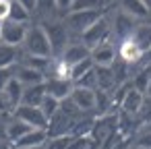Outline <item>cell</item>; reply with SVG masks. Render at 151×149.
<instances>
[{"label":"cell","instance_id":"6da1fadb","mask_svg":"<svg viewBox=\"0 0 151 149\" xmlns=\"http://www.w3.org/2000/svg\"><path fill=\"white\" fill-rule=\"evenodd\" d=\"M23 48H25V54H29V56L54 58V52H52V46H50V40H48V33H46L44 25L29 27L27 37L23 42Z\"/></svg>","mask_w":151,"mask_h":149},{"label":"cell","instance_id":"7a4b0ae2","mask_svg":"<svg viewBox=\"0 0 151 149\" xmlns=\"http://www.w3.org/2000/svg\"><path fill=\"white\" fill-rule=\"evenodd\" d=\"M44 29L48 33L54 56H62V52L70 44V29H68L66 21L64 23L62 21H48V23H44Z\"/></svg>","mask_w":151,"mask_h":149},{"label":"cell","instance_id":"3957f363","mask_svg":"<svg viewBox=\"0 0 151 149\" xmlns=\"http://www.w3.org/2000/svg\"><path fill=\"white\" fill-rule=\"evenodd\" d=\"M110 33H112L110 21H108L106 17H101V19H97V21H95L87 31H83V33H81V42L91 50V48H95V46H99V44L108 42Z\"/></svg>","mask_w":151,"mask_h":149},{"label":"cell","instance_id":"277c9868","mask_svg":"<svg viewBox=\"0 0 151 149\" xmlns=\"http://www.w3.org/2000/svg\"><path fill=\"white\" fill-rule=\"evenodd\" d=\"M104 15H101V11H68V15H66V25H68V29L70 31H75V33H83V31H87L97 19H101Z\"/></svg>","mask_w":151,"mask_h":149},{"label":"cell","instance_id":"5b68a950","mask_svg":"<svg viewBox=\"0 0 151 149\" xmlns=\"http://www.w3.org/2000/svg\"><path fill=\"white\" fill-rule=\"evenodd\" d=\"M13 116L23 120L25 124H29L33 128H48V122H50L40 106H25V104H21V106L15 108Z\"/></svg>","mask_w":151,"mask_h":149},{"label":"cell","instance_id":"8992f818","mask_svg":"<svg viewBox=\"0 0 151 149\" xmlns=\"http://www.w3.org/2000/svg\"><path fill=\"white\" fill-rule=\"evenodd\" d=\"M27 23H15V21H2V44H9V46H15V48H21L25 37H27Z\"/></svg>","mask_w":151,"mask_h":149},{"label":"cell","instance_id":"52a82bcc","mask_svg":"<svg viewBox=\"0 0 151 149\" xmlns=\"http://www.w3.org/2000/svg\"><path fill=\"white\" fill-rule=\"evenodd\" d=\"M70 99L75 101V106H77L81 112L95 110V89L75 85V87H73V91H70Z\"/></svg>","mask_w":151,"mask_h":149},{"label":"cell","instance_id":"ba28073f","mask_svg":"<svg viewBox=\"0 0 151 149\" xmlns=\"http://www.w3.org/2000/svg\"><path fill=\"white\" fill-rule=\"evenodd\" d=\"M15 79H19L23 83V87H31V85H40V83H46V75L37 68H31L29 64L21 62L15 66Z\"/></svg>","mask_w":151,"mask_h":149},{"label":"cell","instance_id":"9c48e42d","mask_svg":"<svg viewBox=\"0 0 151 149\" xmlns=\"http://www.w3.org/2000/svg\"><path fill=\"white\" fill-rule=\"evenodd\" d=\"M116 58H118V50L108 42L91 48V60L95 62V66H112Z\"/></svg>","mask_w":151,"mask_h":149},{"label":"cell","instance_id":"30bf717a","mask_svg":"<svg viewBox=\"0 0 151 149\" xmlns=\"http://www.w3.org/2000/svg\"><path fill=\"white\" fill-rule=\"evenodd\" d=\"M143 101H145V93L137 91V89L132 87V83H130L128 91L124 93V97L120 99L118 106H120V112H126V114H130V116H137V112L141 110Z\"/></svg>","mask_w":151,"mask_h":149},{"label":"cell","instance_id":"8fae6325","mask_svg":"<svg viewBox=\"0 0 151 149\" xmlns=\"http://www.w3.org/2000/svg\"><path fill=\"white\" fill-rule=\"evenodd\" d=\"M44 85H46V93L58 97L60 101L66 99V97H70V91H73V87H75V83H73L70 79H56V77L46 79Z\"/></svg>","mask_w":151,"mask_h":149},{"label":"cell","instance_id":"7c38bea8","mask_svg":"<svg viewBox=\"0 0 151 149\" xmlns=\"http://www.w3.org/2000/svg\"><path fill=\"white\" fill-rule=\"evenodd\" d=\"M48 139H50L48 128H33V130H29L25 137H21L13 147H19V149H33V147H42V145H46Z\"/></svg>","mask_w":151,"mask_h":149},{"label":"cell","instance_id":"4fadbf2b","mask_svg":"<svg viewBox=\"0 0 151 149\" xmlns=\"http://www.w3.org/2000/svg\"><path fill=\"white\" fill-rule=\"evenodd\" d=\"M91 56V50L83 44V42H70L68 46H66V50L62 52V60L68 64V66H73V64H77V62H81V60H85V58H89Z\"/></svg>","mask_w":151,"mask_h":149},{"label":"cell","instance_id":"5bb4252c","mask_svg":"<svg viewBox=\"0 0 151 149\" xmlns=\"http://www.w3.org/2000/svg\"><path fill=\"white\" fill-rule=\"evenodd\" d=\"M134 27H137L134 19H132L130 15H126L124 11H120V15H118V17H116V21H114L112 33H114V35L120 40V42H124V40H128V37L132 35Z\"/></svg>","mask_w":151,"mask_h":149},{"label":"cell","instance_id":"9a60e30c","mask_svg":"<svg viewBox=\"0 0 151 149\" xmlns=\"http://www.w3.org/2000/svg\"><path fill=\"white\" fill-rule=\"evenodd\" d=\"M120 9L132 19H147L151 15V9L143 0H120Z\"/></svg>","mask_w":151,"mask_h":149},{"label":"cell","instance_id":"2e32d148","mask_svg":"<svg viewBox=\"0 0 151 149\" xmlns=\"http://www.w3.org/2000/svg\"><path fill=\"white\" fill-rule=\"evenodd\" d=\"M29 130H33V126H29V124H25L23 120H19V118H15L13 116V120H6V130H4V135H6V139L15 145L21 137H25Z\"/></svg>","mask_w":151,"mask_h":149},{"label":"cell","instance_id":"e0dca14e","mask_svg":"<svg viewBox=\"0 0 151 149\" xmlns=\"http://www.w3.org/2000/svg\"><path fill=\"white\" fill-rule=\"evenodd\" d=\"M130 40H132V44L145 54V52L151 48V25H149V23L137 25L134 31H132V35H130Z\"/></svg>","mask_w":151,"mask_h":149},{"label":"cell","instance_id":"ac0fdd59","mask_svg":"<svg viewBox=\"0 0 151 149\" xmlns=\"http://www.w3.org/2000/svg\"><path fill=\"white\" fill-rule=\"evenodd\" d=\"M2 91L6 93V97H9L11 106H13V112H15V108H17V106H21V99H23V91H25L23 83H21L19 79H15V77H13V79L6 83V87H4Z\"/></svg>","mask_w":151,"mask_h":149},{"label":"cell","instance_id":"d6986e66","mask_svg":"<svg viewBox=\"0 0 151 149\" xmlns=\"http://www.w3.org/2000/svg\"><path fill=\"white\" fill-rule=\"evenodd\" d=\"M44 97H46V85L44 83L31 85V87H25L21 104H25V106H40L44 101Z\"/></svg>","mask_w":151,"mask_h":149},{"label":"cell","instance_id":"ffe728a7","mask_svg":"<svg viewBox=\"0 0 151 149\" xmlns=\"http://www.w3.org/2000/svg\"><path fill=\"white\" fill-rule=\"evenodd\" d=\"M95 77H97V89H106V91L116 89L112 66H95Z\"/></svg>","mask_w":151,"mask_h":149},{"label":"cell","instance_id":"44dd1931","mask_svg":"<svg viewBox=\"0 0 151 149\" xmlns=\"http://www.w3.org/2000/svg\"><path fill=\"white\" fill-rule=\"evenodd\" d=\"M19 60V48L9 46V44H0V68H13Z\"/></svg>","mask_w":151,"mask_h":149},{"label":"cell","instance_id":"7402d4cb","mask_svg":"<svg viewBox=\"0 0 151 149\" xmlns=\"http://www.w3.org/2000/svg\"><path fill=\"white\" fill-rule=\"evenodd\" d=\"M112 73H114L116 87H120V85H126V81H128V75H130V64L118 56V58L114 60V64H112Z\"/></svg>","mask_w":151,"mask_h":149},{"label":"cell","instance_id":"603a6c76","mask_svg":"<svg viewBox=\"0 0 151 149\" xmlns=\"http://www.w3.org/2000/svg\"><path fill=\"white\" fill-rule=\"evenodd\" d=\"M93 68H95V62L91 60V56L85 58V60H81V62H77V64H73V66H70V73H68V75H70V81H73V83H79V81H81L87 73H91Z\"/></svg>","mask_w":151,"mask_h":149},{"label":"cell","instance_id":"cb8c5ba5","mask_svg":"<svg viewBox=\"0 0 151 149\" xmlns=\"http://www.w3.org/2000/svg\"><path fill=\"white\" fill-rule=\"evenodd\" d=\"M31 17V13L19 2V0H11V11H9V21L15 23H27Z\"/></svg>","mask_w":151,"mask_h":149},{"label":"cell","instance_id":"d4e9b609","mask_svg":"<svg viewBox=\"0 0 151 149\" xmlns=\"http://www.w3.org/2000/svg\"><path fill=\"white\" fill-rule=\"evenodd\" d=\"M75 143L73 135H58V137H50L44 145V149H70Z\"/></svg>","mask_w":151,"mask_h":149},{"label":"cell","instance_id":"484cf974","mask_svg":"<svg viewBox=\"0 0 151 149\" xmlns=\"http://www.w3.org/2000/svg\"><path fill=\"white\" fill-rule=\"evenodd\" d=\"M149 81H151V68L149 66H143L141 73H137V77L132 79V87L141 93H147V87H149Z\"/></svg>","mask_w":151,"mask_h":149},{"label":"cell","instance_id":"4316f807","mask_svg":"<svg viewBox=\"0 0 151 149\" xmlns=\"http://www.w3.org/2000/svg\"><path fill=\"white\" fill-rule=\"evenodd\" d=\"M40 108H42V112L46 114V118L50 120V118L60 110V99H58V97H54V95H50V93H46L44 101L40 104Z\"/></svg>","mask_w":151,"mask_h":149},{"label":"cell","instance_id":"83f0119b","mask_svg":"<svg viewBox=\"0 0 151 149\" xmlns=\"http://www.w3.org/2000/svg\"><path fill=\"white\" fill-rule=\"evenodd\" d=\"M104 0H73L70 11H101Z\"/></svg>","mask_w":151,"mask_h":149},{"label":"cell","instance_id":"f1b7e54d","mask_svg":"<svg viewBox=\"0 0 151 149\" xmlns=\"http://www.w3.org/2000/svg\"><path fill=\"white\" fill-rule=\"evenodd\" d=\"M137 122H139V126L141 124H149L151 122V97L149 95H145V101H143V106H141V110L137 112Z\"/></svg>","mask_w":151,"mask_h":149},{"label":"cell","instance_id":"f546056e","mask_svg":"<svg viewBox=\"0 0 151 149\" xmlns=\"http://www.w3.org/2000/svg\"><path fill=\"white\" fill-rule=\"evenodd\" d=\"M134 143L151 149V122L139 126V132H137V137H134Z\"/></svg>","mask_w":151,"mask_h":149},{"label":"cell","instance_id":"4dcf8cb0","mask_svg":"<svg viewBox=\"0 0 151 149\" xmlns=\"http://www.w3.org/2000/svg\"><path fill=\"white\" fill-rule=\"evenodd\" d=\"M15 77V68H0V91L6 87V83Z\"/></svg>","mask_w":151,"mask_h":149},{"label":"cell","instance_id":"1f68e13d","mask_svg":"<svg viewBox=\"0 0 151 149\" xmlns=\"http://www.w3.org/2000/svg\"><path fill=\"white\" fill-rule=\"evenodd\" d=\"M56 9V2L54 0H37V11L40 13H50Z\"/></svg>","mask_w":151,"mask_h":149},{"label":"cell","instance_id":"d6a6232c","mask_svg":"<svg viewBox=\"0 0 151 149\" xmlns=\"http://www.w3.org/2000/svg\"><path fill=\"white\" fill-rule=\"evenodd\" d=\"M6 112H13V106H11L6 93H4V91H0V114H6Z\"/></svg>","mask_w":151,"mask_h":149},{"label":"cell","instance_id":"836d02e7","mask_svg":"<svg viewBox=\"0 0 151 149\" xmlns=\"http://www.w3.org/2000/svg\"><path fill=\"white\" fill-rule=\"evenodd\" d=\"M9 11H11V0H0V21L9 19Z\"/></svg>","mask_w":151,"mask_h":149},{"label":"cell","instance_id":"e575fe53","mask_svg":"<svg viewBox=\"0 0 151 149\" xmlns=\"http://www.w3.org/2000/svg\"><path fill=\"white\" fill-rule=\"evenodd\" d=\"M19 2L29 11V13H33V11H37V0H19Z\"/></svg>","mask_w":151,"mask_h":149},{"label":"cell","instance_id":"d590c367","mask_svg":"<svg viewBox=\"0 0 151 149\" xmlns=\"http://www.w3.org/2000/svg\"><path fill=\"white\" fill-rule=\"evenodd\" d=\"M54 2H56V9H60V11H70L73 0H54Z\"/></svg>","mask_w":151,"mask_h":149},{"label":"cell","instance_id":"8d00e7d4","mask_svg":"<svg viewBox=\"0 0 151 149\" xmlns=\"http://www.w3.org/2000/svg\"><path fill=\"white\" fill-rule=\"evenodd\" d=\"M141 66H151V48L143 54V60H141Z\"/></svg>","mask_w":151,"mask_h":149},{"label":"cell","instance_id":"74e56055","mask_svg":"<svg viewBox=\"0 0 151 149\" xmlns=\"http://www.w3.org/2000/svg\"><path fill=\"white\" fill-rule=\"evenodd\" d=\"M0 149H13V143L9 139H0Z\"/></svg>","mask_w":151,"mask_h":149},{"label":"cell","instance_id":"f35d334b","mask_svg":"<svg viewBox=\"0 0 151 149\" xmlns=\"http://www.w3.org/2000/svg\"><path fill=\"white\" fill-rule=\"evenodd\" d=\"M130 149H149V147H143V145H137V143H134V145H132Z\"/></svg>","mask_w":151,"mask_h":149},{"label":"cell","instance_id":"ab89813d","mask_svg":"<svg viewBox=\"0 0 151 149\" xmlns=\"http://www.w3.org/2000/svg\"><path fill=\"white\" fill-rule=\"evenodd\" d=\"M149 68H151V66H149ZM145 95H149V97H151V81H149V87H147V93H145Z\"/></svg>","mask_w":151,"mask_h":149},{"label":"cell","instance_id":"60d3db41","mask_svg":"<svg viewBox=\"0 0 151 149\" xmlns=\"http://www.w3.org/2000/svg\"><path fill=\"white\" fill-rule=\"evenodd\" d=\"M0 44H2V21H0Z\"/></svg>","mask_w":151,"mask_h":149},{"label":"cell","instance_id":"b9f144b4","mask_svg":"<svg viewBox=\"0 0 151 149\" xmlns=\"http://www.w3.org/2000/svg\"><path fill=\"white\" fill-rule=\"evenodd\" d=\"M143 2H145V4H147V6L151 9V0H143Z\"/></svg>","mask_w":151,"mask_h":149},{"label":"cell","instance_id":"7bdbcfd3","mask_svg":"<svg viewBox=\"0 0 151 149\" xmlns=\"http://www.w3.org/2000/svg\"><path fill=\"white\" fill-rule=\"evenodd\" d=\"M33 149H44V145H42V147H33Z\"/></svg>","mask_w":151,"mask_h":149}]
</instances>
